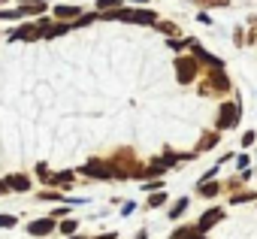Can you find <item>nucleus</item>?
Returning a JSON list of instances; mask_svg holds the SVG:
<instances>
[{
	"label": "nucleus",
	"mask_w": 257,
	"mask_h": 239,
	"mask_svg": "<svg viewBox=\"0 0 257 239\" xmlns=\"http://www.w3.org/2000/svg\"><path fill=\"white\" fill-rule=\"evenodd\" d=\"M7 185H10V191H28L31 188V179L28 176H10Z\"/></svg>",
	"instance_id": "obj_11"
},
{
	"label": "nucleus",
	"mask_w": 257,
	"mask_h": 239,
	"mask_svg": "<svg viewBox=\"0 0 257 239\" xmlns=\"http://www.w3.org/2000/svg\"><path fill=\"white\" fill-rule=\"evenodd\" d=\"M221 218H224V212H221V209H209V212H203V218H200L197 230H203V233H206V230H209V227H215Z\"/></svg>",
	"instance_id": "obj_7"
},
{
	"label": "nucleus",
	"mask_w": 257,
	"mask_h": 239,
	"mask_svg": "<svg viewBox=\"0 0 257 239\" xmlns=\"http://www.w3.org/2000/svg\"><path fill=\"white\" fill-rule=\"evenodd\" d=\"M40 200H61V197H58L55 191H43V194H40Z\"/></svg>",
	"instance_id": "obj_25"
},
{
	"label": "nucleus",
	"mask_w": 257,
	"mask_h": 239,
	"mask_svg": "<svg viewBox=\"0 0 257 239\" xmlns=\"http://www.w3.org/2000/svg\"><path fill=\"white\" fill-rule=\"evenodd\" d=\"M115 7H121V0H97V10H115Z\"/></svg>",
	"instance_id": "obj_16"
},
{
	"label": "nucleus",
	"mask_w": 257,
	"mask_h": 239,
	"mask_svg": "<svg viewBox=\"0 0 257 239\" xmlns=\"http://www.w3.org/2000/svg\"><path fill=\"white\" fill-rule=\"evenodd\" d=\"M76 227H79V224H76V221H73V218H67V221H64V224H61V230H64V233H67V236H70V233H76Z\"/></svg>",
	"instance_id": "obj_19"
},
{
	"label": "nucleus",
	"mask_w": 257,
	"mask_h": 239,
	"mask_svg": "<svg viewBox=\"0 0 257 239\" xmlns=\"http://www.w3.org/2000/svg\"><path fill=\"white\" fill-rule=\"evenodd\" d=\"M82 173H88V176H94V179H100V182H106V179H115L112 176V170L109 167H103V164H97V161H91Z\"/></svg>",
	"instance_id": "obj_6"
},
{
	"label": "nucleus",
	"mask_w": 257,
	"mask_h": 239,
	"mask_svg": "<svg viewBox=\"0 0 257 239\" xmlns=\"http://www.w3.org/2000/svg\"><path fill=\"white\" fill-rule=\"evenodd\" d=\"M245 200H254V194H236L230 203H245Z\"/></svg>",
	"instance_id": "obj_24"
},
{
	"label": "nucleus",
	"mask_w": 257,
	"mask_h": 239,
	"mask_svg": "<svg viewBox=\"0 0 257 239\" xmlns=\"http://www.w3.org/2000/svg\"><path fill=\"white\" fill-rule=\"evenodd\" d=\"M218 191H221V188H218L215 182H200V194H203V197H215Z\"/></svg>",
	"instance_id": "obj_14"
},
{
	"label": "nucleus",
	"mask_w": 257,
	"mask_h": 239,
	"mask_svg": "<svg viewBox=\"0 0 257 239\" xmlns=\"http://www.w3.org/2000/svg\"><path fill=\"white\" fill-rule=\"evenodd\" d=\"M70 239H79V236H73V233H70Z\"/></svg>",
	"instance_id": "obj_28"
},
{
	"label": "nucleus",
	"mask_w": 257,
	"mask_h": 239,
	"mask_svg": "<svg viewBox=\"0 0 257 239\" xmlns=\"http://www.w3.org/2000/svg\"><path fill=\"white\" fill-rule=\"evenodd\" d=\"M185 209H188V197H182V200H179V203H176V206L170 209V218H179V215H182Z\"/></svg>",
	"instance_id": "obj_15"
},
{
	"label": "nucleus",
	"mask_w": 257,
	"mask_h": 239,
	"mask_svg": "<svg viewBox=\"0 0 257 239\" xmlns=\"http://www.w3.org/2000/svg\"><path fill=\"white\" fill-rule=\"evenodd\" d=\"M215 143H218V137H215V134H212V137H206V140H203V143H200V149H209V146H215Z\"/></svg>",
	"instance_id": "obj_22"
},
{
	"label": "nucleus",
	"mask_w": 257,
	"mask_h": 239,
	"mask_svg": "<svg viewBox=\"0 0 257 239\" xmlns=\"http://www.w3.org/2000/svg\"><path fill=\"white\" fill-rule=\"evenodd\" d=\"M55 16H58L61 22H70V19H79V7H70V4H64V7H55Z\"/></svg>",
	"instance_id": "obj_9"
},
{
	"label": "nucleus",
	"mask_w": 257,
	"mask_h": 239,
	"mask_svg": "<svg viewBox=\"0 0 257 239\" xmlns=\"http://www.w3.org/2000/svg\"><path fill=\"white\" fill-rule=\"evenodd\" d=\"M212 88H215V91H227V88H230V79L221 73V67L212 70Z\"/></svg>",
	"instance_id": "obj_10"
},
{
	"label": "nucleus",
	"mask_w": 257,
	"mask_h": 239,
	"mask_svg": "<svg viewBox=\"0 0 257 239\" xmlns=\"http://www.w3.org/2000/svg\"><path fill=\"white\" fill-rule=\"evenodd\" d=\"M167 197H164V191H152V197H149V206H161Z\"/></svg>",
	"instance_id": "obj_18"
},
{
	"label": "nucleus",
	"mask_w": 257,
	"mask_h": 239,
	"mask_svg": "<svg viewBox=\"0 0 257 239\" xmlns=\"http://www.w3.org/2000/svg\"><path fill=\"white\" fill-rule=\"evenodd\" d=\"M94 19H97V13H91V16H79V19H76V25H73V28H85V25H91V22H94Z\"/></svg>",
	"instance_id": "obj_17"
},
{
	"label": "nucleus",
	"mask_w": 257,
	"mask_h": 239,
	"mask_svg": "<svg viewBox=\"0 0 257 239\" xmlns=\"http://www.w3.org/2000/svg\"><path fill=\"white\" fill-rule=\"evenodd\" d=\"M109 22H134V25H155L158 16L152 10H109L106 13Z\"/></svg>",
	"instance_id": "obj_1"
},
{
	"label": "nucleus",
	"mask_w": 257,
	"mask_h": 239,
	"mask_svg": "<svg viewBox=\"0 0 257 239\" xmlns=\"http://www.w3.org/2000/svg\"><path fill=\"white\" fill-rule=\"evenodd\" d=\"M55 227H58L55 218H37L34 224H28V233H31V236H49Z\"/></svg>",
	"instance_id": "obj_4"
},
{
	"label": "nucleus",
	"mask_w": 257,
	"mask_h": 239,
	"mask_svg": "<svg viewBox=\"0 0 257 239\" xmlns=\"http://www.w3.org/2000/svg\"><path fill=\"white\" fill-rule=\"evenodd\" d=\"M236 167H239V170H248V155H239V158H236Z\"/></svg>",
	"instance_id": "obj_23"
},
{
	"label": "nucleus",
	"mask_w": 257,
	"mask_h": 239,
	"mask_svg": "<svg viewBox=\"0 0 257 239\" xmlns=\"http://www.w3.org/2000/svg\"><path fill=\"white\" fill-rule=\"evenodd\" d=\"M73 182V170H64L58 176H49V185H70Z\"/></svg>",
	"instance_id": "obj_13"
},
{
	"label": "nucleus",
	"mask_w": 257,
	"mask_h": 239,
	"mask_svg": "<svg viewBox=\"0 0 257 239\" xmlns=\"http://www.w3.org/2000/svg\"><path fill=\"white\" fill-rule=\"evenodd\" d=\"M46 10H49L46 0H22V7H19L22 16H43Z\"/></svg>",
	"instance_id": "obj_5"
},
{
	"label": "nucleus",
	"mask_w": 257,
	"mask_h": 239,
	"mask_svg": "<svg viewBox=\"0 0 257 239\" xmlns=\"http://www.w3.org/2000/svg\"><path fill=\"white\" fill-rule=\"evenodd\" d=\"M176 239H206V236L197 227H182V230H176Z\"/></svg>",
	"instance_id": "obj_12"
},
{
	"label": "nucleus",
	"mask_w": 257,
	"mask_h": 239,
	"mask_svg": "<svg viewBox=\"0 0 257 239\" xmlns=\"http://www.w3.org/2000/svg\"><path fill=\"white\" fill-rule=\"evenodd\" d=\"M97 239H115V233H106V236H97Z\"/></svg>",
	"instance_id": "obj_27"
},
{
	"label": "nucleus",
	"mask_w": 257,
	"mask_h": 239,
	"mask_svg": "<svg viewBox=\"0 0 257 239\" xmlns=\"http://www.w3.org/2000/svg\"><path fill=\"white\" fill-rule=\"evenodd\" d=\"M239 122V106L236 103H221V112H218V128L227 131V128H236Z\"/></svg>",
	"instance_id": "obj_3"
},
{
	"label": "nucleus",
	"mask_w": 257,
	"mask_h": 239,
	"mask_svg": "<svg viewBox=\"0 0 257 239\" xmlns=\"http://www.w3.org/2000/svg\"><path fill=\"white\" fill-rule=\"evenodd\" d=\"M4 191H10V185H7V182H0V194H4Z\"/></svg>",
	"instance_id": "obj_26"
},
{
	"label": "nucleus",
	"mask_w": 257,
	"mask_h": 239,
	"mask_svg": "<svg viewBox=\"0 0 257 239\" xmlns=\"http://www.w3.org/2000/svg\"><path fill=\"white\" fill-rule=\"evenodd\" d=\"M158 31H164L167 37H173V34H176V25H170V22H161V25H158Z\"/></svg>",
	"instance_id": "obj_21"
},
{
	"label": "nucleus",
	"mask_w": 257,
	"mask_h": 239,
	"mask_svg": "<svg viewBox=\"0 0 257 239\" xmlns=\"http://www.w3.org/2000/svg\"><path fill=\"white\" fill-rule=\"evenodd\" d=\"M176 76H179L182 85H191V82L197 79V58L179 55V58H176Z\"/></svg>",
	"instance_id": "obj_2"
},
{
	"label": "nucleus",
	"mask_w": 257,
	"mask_h": 239,
	"mask_svg": "<svg viewBox=\"0 0 257 239\" xmlns=\"http://www.w3.org/2000/svg\"><path fill=\"white\" fill-rule=\"evenodd\" d=\"M40 37H43L40 25H25V28H19V31L13 34V40H40Z\"/></svg>",
	"instance_id": "obj_8"
},
{
	"label": "nucleus",
	"mask_w": 257,
	"mask_h": 239,
	"mask_svg": "<svg viewBox=\"0 0 257 239\" xmlns=\"http://www.w3.org/2000/svg\"><path fill=\"white\" fill-rule=\"evenodd\" d=\"M0 227H4V230L16 227V218H13V215H0Z\"/></svg>",
	"instance_id": "obj_20"
}]
</instances>
